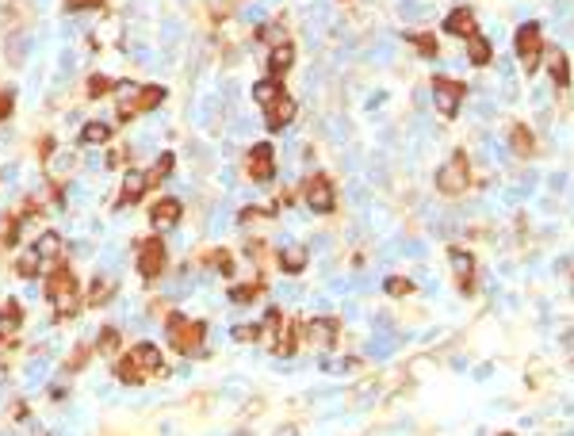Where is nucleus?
I'll use <instances>...</instances> for the list:
<instances>
[{
  "mask_svg": "<svg viewBox=\"0 0 574 436\" xmlns=\"http://www.w3.org/2000/svg\"><path fill=\"white\" fill-rule=\"evenodd\" d=\"M161 348L149 345V341H142V345H134V352L127 356L119 368H115V375L123 379V383H142V379L149 375V371H161Z\"/></svg>",
  "mask_w": 574,
  "mask_h": 436,
  "instance_id": "1",
  "label": "nucleus"
},
{
  "mask_svg": "<svg viewBox=\"0 0 574 436\" xmlns=\"http://www.w3.org/2000/svg\"><path fill=\"white\" fill-rule=\"evenodd\" d=\"M46 298L54 303V310L62 314V318L77 314V280L69 276L66 268L50 272V280H46Z\"/></svg>",
  "mask_w": 574,
  "mask_h": 436,
  "instance_id": "2",
  "label": "nucleus"
},
{
  "mask_svg": "<svg viewBox=\"0 0 574 436\" xmlns=\"http://www.w3.org/2000/svg\"><path fill=\"white\" fill-rule=\"evenodd\" d=\"M199 341H203V321L196 318H184V314H169V345L176 352H196Z\"/></svg>",
  "mask_w": 574,
  "mask_h": 436,
  "instance_id": "3",
  "label": "nucleus"
},
{
  "mask_svg": "<svg viewBox=\"0 0 574 436\" xmlns=\"http://www.w3.org/2000/svg\"><path fill=\"white\" fill-rule=\"evenodd\" d=\"M436 188L444 196H459V191L471 188V165H467V153H452L448 165H441L436 173Z\"/></svg>",
  "mask_w": 574,
  "mask_h": 436,
  "instance_id": "4",
  "label": "nucleus"
},
{
  "mask_svg": "<svg viewBox=\"0 0 574 436\" xmlns=\"http://www.w3.org/2000/svg\"><path fill=\"white\" fill-rule=\"evenodd\" d=\"M517 54H521V66L528 69V73H536L540 69V54H544V35L536 23H525L521 31H517Z\"/></svg>",
  "mask_w": 574,
  "mask_h": 436,
  "instance_id": "5",
  "label": "nucleus"
},
{
  "mask_svg": "<svg viewBox=\"0 0 574 436\" xmlns=\"http://www.w3.org/2000/svg\"><path fill=\"white\" fill-rule=\"evenodd\" d=\"M433 92H436V107H441V115L452 119L459 111V99L467 96V88L459 81H448V77H436L433 81Z\"/></svg>",
  "mask_w": 574,
  "mask_h": 436,
  "instance_id": "6",
  "label": "nucleus"
},
{
  "mask_svg": "<svg viewBox=\"0 0 574 436\" xmlns=\"http://www.w3.org/2000/svg\"><path fill=\"white\" fill-rule=\"evenodd\" d=\"M306 203H311V211L318 214H329L337 207V196H333V184L326 180V176H311L306 180Z\"/></svg>",
  "mask_w": 574,
  "mask_h": 436,
  "instance_id": "7",
  "label": "nucleus"
},
{
  "mask_svg": "<svg viewBox=\"0 0 574 436\" xmlns=\"http://www.w3.org/2000/svg\"><path fill=\"white\" fill-rule=\"evenodd\" d=\"M138 272L146 276V280H157V276L165 272V245L157 238L142 241V249H138Z\"/></svg>",
  "mask_w": 574,
  "mask_h": 436,
  "instance_id": "8",
  "label": "nucleus"
},
{
  "mask_svg": "<svg viewBox=\"0 0 574 436\" xmlns=\"http://www.w3.org/2000/svg\"><path fill=\"white\" fill-rule=\"evenodd\" d=\"M249 173H253V180H261V184H268L272 176H276V161H272V146L268 142L253 146V153H249Z\"/></svg>",
  "mask_w": 574,
  "mask_h": 436,
  "instance_id": "9",
  "label": "nucleus"
},
{
  "mask_svg": "<svg viewBox=\"0 0 574 436\" xmlns=\"http://www.w3.org/2000/svg\"><path fill=\"white\" fill-rule=\"evenodd\" d=\"M448 260H452V272H456V283L463 291L475 287V260H471L463 249H448Z\"/></svg>",
  "mask_w": 574,
  "mask_h": 436,
  "instance_id": "10",
  "label": "nucleus"
},
{
  "mask_svg": "<svg viewBox=\"0 0 574 436\" xmlns=\"http://www.w3.org/2000/svg\"><path fill=\"white\" fill-rule=\"evenodd\" d=\"M264 119H268L272 131H284V126L291 123V119H295V99H291V96L284 92V96H279L272 107H264Z\"/></svg>",
  "mask_w": 574,
  "mask_h": 436,
  "instance_id": "11",
  "label": "nucleus"
},
{
  "mask_svg": "<svg viewBox=\"0 0 574 436\" xmlns=\"http://www.w3.org/2000/svg\"><path fill=\"white\" fill-rule=\"evenodd\" d=\"M306 341H314V345L329 348V345L337 341V321H333V318H314V321H306Z\"/></svg>",
  "mask_w": 574,
  "mask_h": 436,
  "instance_id": "12",
  "label": "nucleus"
},
{
  "mask_svg": "<svg viewBox=\"0 0 574 436\" xmlns=\"http://www.w3.org/2000/svg\"><path fill=\"white\" fill-rule=\"evenodd\" d=\"M291 61H295V46H291V42H276V46L268 50V69H272V77L287 73V69H291Z\"/></svg>",
  "mask_w": 574,
  "mask_h": 436,
  "instance_id": "13",
  "label": "nucleus"
},
{
  "mask_svg": "<svg viewBox=\"0 0 574 436\" xmlns=\"http://www.w3.org/2000/svg\"><path fill=\"white\" fill-rule=\"evenodd\" d=\"M444 31L471 39V35H475V16H471V8H456V12H452V16L444 19Z\"/></svg>",
  "mask_w": 574,
  "mask_h": 436,
  "instance_id": "14",
  "label": "nucleus"
},
{
  "mask_svg": "<svg viewBox=\"0 0 574 436\" xmlns=\"http://www.w3.org/2000/svg\"><path fill=\"white\" fill-rule=\"evenodd\" d=\"M279 96H284V88H279L276 77H268V81H257V84H253V99H257L261 107H272Z\"/></svg>",
  "mask_w": 574,
  "mask_h": 436,
  "instance_id": "15",
  "label": "nucleus"
},
{
  "mask_svg": "<svg viewBox=\"0 0 574 436\" xmlns=\"http://www.w3.org/2000/svg\"><path fill=\"white\" fill-rule=\"evenodd\" d=\"M548 69H551V77H555V84L571 81V61H566L563 50H548Z\"/></svg>",
  "mask_w": 574,
  "mask_h": 436,
  "instance_id": "16",
  "label": "nucleus"
},
{
  "mask_svg": "<svg viewBox=\"0 0 574 436\" xmlns=\"http://www.w3.org/2000/svg\"><path fill=\"white\" fill-rule=\"evenodd\" d=\"M471 66H490V58H494V50H490V42L483 39V35H471Z\"/></svg>",
  "mask_w": 574,
  "mask_h": 436,
  "instance_id": "17",
  "label": "nucleus"
},
{
  "mask_svg": "<svg viewBox=\"0 0 574 436\" xmlns=\"http://www.w3.org/2000/svg\"><path fill=\"white\" fill-rule=\"evenodd\" d=\"M509 146H513L517 157H533V134H528L525 126H513V131H509Z\"/></svg>",
  "mask_w": 574,
  "mask_h": 436,
  "instance_id": "18",
  "label": "nucleus"
},
{
  "mask_svg": "<svg viewBox=\"0 0 574 436\" xmlns=\"http://www.w3.org/2000/svg\"><path fill=\"white\" fill-rule=\"evenodd\" d=\"M176 218H180V203H176V199H161V203H154V222L169 226V222H176Z\"/></svg>",
  "mask_w": 574,
  "mask_h": 436,
  "instance_id": "19",
  "label": "nucleus"
},
{
  "mask_svg": "<svg viewBox=\"0 0 574 436\" xmlns=\"http://www.w3.org/2000/svg\"><path fill=\"white\" fill-rule=\"evenodd\" d=\"M279 264H284V272H303L306 268V249H299V245L284 249V253H279Z\"/></svg>",
  "mask_w": 574,
  "mask_h": 436,
  "instance_id": "20",
  "label": "nucleus"
},
{
  "mask_svg": "<svg viewBox=\"0 0 574 436\" xmlns=\"http://www.w3.org/2000/svg\"><path fill=\"white\" fill-rule=\"evenodd\" d=\"M169 173H172V153H161V157H157V165L146 173V188H157V184H161Z\"/></svg>",
  "mask_w": 574,
  "mask_h": 436,
  "instance_id": "21",
  "label": "nucleus"
},
{
  "mask_svg": "<svg viewBox=\"0 0 574 436\" xmlns=\"http://www.w3.org/2000/svg\"><path fill=\"white\" fill-rule=\"evenodd\" d=\"M107 138H111V126L107 123H84V131H81L84 146H100V142H107Z\"/></svg>",
  "mask_w": 574,
  "mask_h": 436,
  "instance_id": "22",
  "label": "nucleus"
},
{
  "mask_svg": "<svg viewBox=\"0 0 574 436\" xmlns=\"http://www.w3.org/2000/svg\"><path fill=\"white\" fill-rule=\"evenodd\" d=\"M39 264H42V256L35 253V249H27V253L16 260V272L24 276V280H35V276H39Z\"/></svg>",
  "mask_w": 574,
  "mask_h": 436,
  "instance_id": "23",
  "label": "nucleus"
},
{
  "mask_svg": "<svg viewBox=\"0 0 574 436\" xmlns=\"http://www.w3.org/2000/svg\"><path fill=\"white\" fill-rule=\"evenodd\" d=\"M35 253H39L42 260H46V256H57V253H62V238H57L54 230H46L39 241H35Z\"/></svg>",
  "mask_w": 574,
  "mask_h": 436,
  "instance_id": "24",
  "label": "nucleus"
},
{
  "mask_svg": "<svg viewBox=\"0 0 574 436\" xmlns=\"http://www.w3.org/2000/svg\"><path fill=\"white\" fill-rule=\"evenodd\" d=\"M161 99H165V88H157V84H146V88L138 92V111H154Z\"/></svg>",
  "mask_w": 574,
  "mask_h": 436,
  "instance_id": "25",
  "label": "nucleus"
},
{
  "mask_svg": "<svg viewBox=\"0 0 574 436\" xmlns=\"http://www.w3.org/2000/svg\"><path fill=\"white\" fill-rule=\"evenodd\" d=\"M142 191H146V173H127L123 180V199L131 203V199H138Z\"/></svg>",
  "mask_w": 574,
  "mask_h": 436,
  "instance_id": "26",
  "label": "nucleus"
},
{
  "mask_svg": "<svg viewBox=\"0 0 574 436\" xmlns=\"http://www.w3.org/2000/svg\"><path fill=\"white\" fill-rule=\"evenodd\" d=\"M19 321H24V310H19L16 303H8V306H4V310H0V337H4V333H8V330H16Z\"/></svg>",
  "mask_w": 574,
  "mask_h": 436,
  "instance_id": "27",
  "label": "nucleus"
},
{
  "mask_svg": "<svg viewBox=\"0 0 574 436\" xmlns=\"http://www.w3.org/2000/svg\"><path fill=\"white\" fill-rule=\"evenodd\" d=\"M115 295V280H104V276H100L96 283H92V295H89V303L92 306H100V303H107V298Z\"/></svg>",
  "mask_w": 574,
  "mask_h": 436,
  "instance_id": "28",
  "label": "nucleus"
},
{
  "mask_svg": "<svg viewBox=\"0 0 574 436\" xmlns=\"http://www.w3.org/2000/svg\"><path fill=\"white\" fill-rule=\"evenodd\" d=\"M115 348H119V330H100V337H96V352H104V356H111Z\"/></svg>",
  "mask_w": 574,
  "mask_h": 436,
  "instance_id": "29",
  "label": "nucleus"
},
{
  "mask_svg": "<svg viewBox=\"0 0 574 436\" xmlns=\"http://www.w3.org/2000/svg\"><path fill=\"white\" fill-rule=\"evenodd\" d=\"M410 291H414V283L406 280V276H391V280H387V295L402 298V295H410Z\"/></svg>",
  "mask_w": 574,
  "mask_h": 436,
  "instance_id": "30",
  "label": "nucleus"
},
{
  "mask_svg": "<svg viewBox=\"0 0 574 436\" xmlns=\"http://www.w3.org/2000/svg\"><path fill=\"white\" fill-rule=\"evenodd\" d=\"M115 88V81H107V77H92L89 81V92H92V99H100L104 92H111Z\"/></svg>",
  "mask_w": 574,
  "mask_h": 436,
  "instance_id": "31",
  "label": "nucleus"
},
{
  "mask_svg": "<svg viewBox=\"0 0 574 436\" xmlns=\"http://www.w3.org/2000/svg\"><path fill=\"white\" fill-rule=\"evenodd\" d=\"M234 341H261L257 325H234Z\"/></svg>",
  "mask_w": 574,
  "mask_h": 436,
  "instance_id": "32",
  "label": "nucleus"
},
{
  "mask_svg": "<svg viewBox=\"0 0 574 436\" xmlns=\"http://www.w3.org/2000/svg\"><path fill=\"white\" fill-rule=\"evenodd\" d=\"M410 39L418 42V50H421V54H436V42L429 39V35H410Z\"/></svg>",
  "mask_w": 574,
  "mask_h": 436,
  "instance_id": "33",
  "label": "nucleus"
},
{
  "mask_svg": "<svg viewBox=\"0 0 574 436\" xmlns=\"http://www.w3.org/2000/svg\"><path fill=\"white\" fill-rule=\"evenodd\" d=\"M257 291H261V283H253V287H238L234 291V303H246V298H253Z\"/></svg>",
  "mask_w": 574,
  "mask_h": 436,
  "instance_id": "34",
  "label": "nucleus"
},
{
  "mask_svg": "<svg viewBox=\"0 0 574 436\" xmlns=\"http://www.w3.org/2000/svg\"><path fill=\"white\" fill-rule=\"evenodd\" d=\"M66 4H69V12H73V8H100L104 0H66Z\"/></svg>",
  "mask_w": 574,
  "mask_h": 436,
  "instance_id": "35",
  "label": "nucleus"
},
{
  "mask_svg": "<svg viewBox=\"0 0 574 436\" xmlns=\"http://www.w3.org/2000/svg\"><path fill=\"white\" fill-rule=\"evenodd\" d=\"M8 111H12V96H8V92H0V119L8 115Z\"/></svg>",
  "mask_w": 574,
  "mask_h": 436,
  "instance_id": "36",
  "label": "nucleus"
}]
</instances>
